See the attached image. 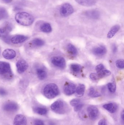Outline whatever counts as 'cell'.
<instances>
[{"mask_svg": "<svg viewBox=\"0 0 124 125\" xmlns=\"http://www.w3.org/2000/svg\"><path fill=\"white\" fill-rule=\"evenodd\" d=\"M112 50H113V51L114 53H116V52L117 51V48L116 45H113Z\"/></svg>", "mask_w": 124, "mask_h": 125, "instance_id": "40", "label": "cell"}, {"mask_svg": "<svg viewBox=\"0 0 124 125\" xmlns=\"http://www.w3.org/2000/svg\"><path fill=\"white\" fill-rule=\"evenodd\" d=\"M33 111L36 114L41 115H45L47 113V109L43 107H35L33 108Z\"/></svg>", "mask_w": 124, "mask_h": 125, "instance_id": "25", "label": "cell"}, {"mask_svg": "<svg viewBox=\"0 0 124 125\" xmlns=\"http://www.w3.org/2000/svg\"><path fill=\"white\" fill-rule=\"evenodd\" d=\"M108 90L110 92L114 93L116 90V85L115 82H110L107 84Z\"/></svg>", "mask_w": 124, "mask_h": 125, "instance_id": "29", "label": "cell"}, {"mask_svg": "<svg viewBox=\"0 0 124 125\" xmlns=\"http://www.w3.org/2000/svg\"><path fill=\"white\" fill-rule=\"evenodd\" d=\"M19 108L17 104L14 102L9 101L4 104L3 109L7 112H13L17 111Z\"/></svg>", "mask_w": 124, "mask_h": 125, "instance_id": "7", "label": "cell"}, {"mask_svg": "<svg viewBox=\"0 0 124 125\" xmlns=\"http://www.w3.org/2000/svg\"><path fill=\"white\" fill-rule=\"evenodd\" d=\"M28 37L22 35H17L14 36L11 38L10 42L13 44H20L25 42Z\"/></svg>", "mask_w": 124, "mask_h": 125, "instance_id": "13", "label": "cell"}, {"mask_svg": "<svg viewBox=\"0 0 124 125\" xmlns=\"http://www.w3.org/2000/svg\"><path fill=\"white\" fill-rule=\"evenodd\" d=\"M81 100L79 99H74L70 101V104L72 106L75 107L78 104H81Z\"/></svg>", "mask_w": 124, "mask_h": 125, "instance_id": "32", "label": "cell"}, {"mask_svg": "<svg viewBox=\"0 0 124 125\" xmlns=\"http://www.w3.org/2000/svg\"><path fill=\"white\" fill-rule=\"evenodd\" d=\"M51 62L54 66L61 69H64L66 66L65 60L61 56H54L51 59Z\"/></svg>", "mask_w": 124, "mask_h": 125, "instance_id": "6", "label": "cell"}, {"mask_svg": "<svg viewBox=\"0 0 124 125\" xmlns=\"http://www.w3.org/2000/svg\"><path fill=\"white\" fill-rule=\"evenodd\" d=\"M8 17V13L6 9L4 8H0V18L6 19Z\"/></svg>", "mask_w": 124, "mask_h": 125, "instance_id": "30", "label": "cell"}, {"mask_svg": "<svg viewBox=\"0 0 124 125\" xmlns=\"http://www.w3.org/2000/svg\"><path fill=\"white\" fill-rule=\"evenodd\" d=\"M33 125H44V123L41 120L36 119L34 120Z\"/></svg>", "mask_w": 124, "mask_h": 125, "instance_id": "34", "label": "cell"}, {"mask_svg": "<svg viewBox=\"0 0 124 125\" xmlns=\"http://www.w3.org/2000/svg\"><path fill=\"white\" fill-rule=\"evenodd\" d=\"M87 111L89 116L92 120H95L99 116V110L97 107L94 106H89Z\"/></svg>", "mask_w": 124, "mask_h": 125, "instance_id": "9", "label": "cell"}, {"mask_svg": "<svg viewBox=\"0 0 124 125\" xmlns=\"http://www.w3.org/2000/svg\"><path fill=\"white\" fill-rule=\"evenodd\" d=\"M84 14L88 18L93 20H98L100 17V12L96 9L87 10L84 12Z\"/></svg>", "mask_w": 124, "mask_h": 125, "instance_id": "10", "label": "cell"}, {"mask_svg": "<svg viewBox=\"0 0 124 125\" xmlns=\"http://www.w3.org/2000/svg\"><path fill=\"white\" fill-rule=\"evenodd\" d=\"M3 2L4 3H11L12 0H2Z\"/></svg>", "mask_w": 124, "mask_h": 125, "instance_id": "41", "label": "cell"}, {"mask_svg": "<svg viewBox=\"0 0 124 125\" xmlns=\"http://www.w3.org/2000/svg\"><path fill=\"white\" fill-rule=\"evenodd\" d=\"M59 12L62 17H66L72 14L74 12V9L70 4L65 3L60 6Z\"/></svg>", "mask_w": 124, "mask_h": 125, "instance_id": "5", "label": "cell"}, {"mask_svg": "<svg viewBox=\"0 0 124 125\" xmlns=\"http://www.w3.org/2000/svg\"><path fill=\"white\" fill-rule=\"evenodd\" d=\"M0 75L8 79L13 77L12 71L8 62L0 61Z\"/></svg>", "mask_w": 124, "mask_h": 125, "instance_id": "4", "label": "cell"}, {"mask_svg": "<svg viewBox=\"0 0 124 125\" xmlns=\"http://www.w3.org/2000/svg\"><path fill=\"white\" fill-rule=\"evenodd\" d=\"M12 30V27L9 23H6L4 27L0 28V37H4L8 35Z\"/></svg>", "mask_w": 124, "mask_h": 125, "instance_id": "16", "label": "cell"}, {"mask_svg": "<svg viewBox=\"0 0 124 125\" xmlns=\"http://www.w3.org/2000/svg\"><path fill=\"white\" fill-rule=\"evenodd\" d=\"M98 125H107V124L105 119H102L99 122Z\"/></svg>", "mask_w": 124, "mask_h": 125, "instance_id": "39", "label": "cell"}, {"mask_svg": "<svg viewBox=\"0 0 124 125\" xmlns=\"http://www.w3.org/2000/svg\"><path fill=\"white\" fill-rule=\"evenodd\" d=\"M7 92L6 90L3 88L0 87V95L1 96H4L7 95Z\"/></svg>", "mask_w": 124, "mask_h": 125, "instance_id": "37", "label": "cell"}, {"mask_svg": "<svg viewBox=\"0 0 124 125\" xmlns=\"http://www.w3.org/2000/svg\"><path fill=\"white\" fill-rule=\"evenodd\" d=\"M11 38V37H10V36L7 35L6 36L3 37V40L6 43H7V44H9L10 42H10Z\"/></svg>", "mask_w": 124, "mask_h": 125, "instance_id": "38", "label": "cell"}, {"mask_svg": "<svg viewBox=\"0 0 124 125\" xmlns=\"http://www.w3.org/2000/svg\"><path fill=\"white\" fill-rule=\"evenodd\" d=\"M90 77L91 80L93 81H97L98 80L96 73H91L90 75Z\"/></svg>", "mask_w": 124, "mask_h": 125, "instance_id": "36", "label": "cell"}, {"mask_svg": "<svg viewBox=\"0 0 124 125\" xmlns=\"http://www.w3.org/2000/svg\"><path fill=\"white\" fill-rule=\"evenodd\" d=\"M105 67L104 65L102 64H99L96 66L95 67V70L97 71V73H99L104 70Z\"/></svg>", "mask_w": 124, "mask_h": 125, "instance_id": "33", "label": "cell"}, {"mask_svg": "<svg viewBox=\"0 0 124 125\" xmlns=\"http://www.w3.org/2000/svg\"><path fill=\"white\" fill-rule=\"evenodd\" d=\"M120 29L119 25H116L112 27L109 31L107 35V37L108 39H111L114 36V35L119 31Z\"/></svg>", "mask_w": 124, "mask_h": 125, "instance_id": "20", "label": "cell"}, {"mask_svg": "<svg viewBox=\"0 0 124 125\" xmlns=\"http://www.w3.org/2000/svg\"><path fill=\"white\" fill-rule=\"evenodd\" d=\"M85 87L83 84H79L76 89V95L77 97H81L83 96L85 91Z\"/></svg>", "mask_w": 124, "mask_h": 125, "instance_id": "22", "label": "cell"}, {"mask_svg": "<svg viewBox=\"0 0 124 125\" xmlns=\"http://www.w3.org/2000/svg\"><path fill=\"white\" fill-rule=\"evenodd\" d=\"M116 65L119 69H123L124 68V60L123 59H119L116 62Z\"/></svg>", "mask_w": 124, "mask_h": 125, "instance_id": "31", "label": "cell"}, {"mask_svg": "<svg viewBox=\"0 0 124 125\" xmlns=\"http://www.w3.org/2000/svg\"><path fill=\"white\" fill-rule=\"evenodd\" d=\"M106 52L107 50L106 48L105 47L102 45L95 48L92 51V52L94 54L99 56L104 55L106 53Z\"/></svg>", "mask_w": 124, "mask_h": 125, "instance_id": "17", "label": "cell"}, {"mask_svg": "<svg viewBox=\"0 0 124 125\" xmlns=\"http://www.w3.org/2000/svg\"><path fill=\"white\" fill-rule=\"evenodd\" d=\"M36 72L37 76L40 80H44L47 77V73L43 68L41 67L36 68Z\"/></svg>", "mask_w": 124, "mask_h": 125, "instance_id": "15", "label": "cell"}, {"mask_svg": "<svg viewBox=\"0 0 124 125\" xmlns=\"http://www.w3.org/2000/svg\"><path fill=\"white\" fill-rule=\"evenodd\" d=\"M21 9V8L20 7H19L16 6L15 7L14 9V10L15 11H19Z\"/></svg>", "mask_w": 124, "mask_h": 125, "instance_id": "42", "label": "cell"}, {"mask_svg": "<svg viewBox=\"0 0 124 125\" xmlns=\"http://www.w3.org/2000/svg\"><path fill=\"white\" fill-rule=\"evenodd\" d=\"M71 70L75 73H80L82 69V67L78 64H73L71 65Z\"/></svg>", "mask_w": 124, "mask_h": 125, "instance_id": "26", "label": "cell"}, {"mask_svg": "<svg viewBox=\"0 0 124 125\" xmlns=\"http://www.w3.org/2000/svg\"><path fill=\"white\" fill-rule=\"evenodd\" d=\"M67 51L68 53L71 55L75 56L78 53L77 49L72 44H69L67 47Z\"/></svg>", "mask_w": 124, "mask_h": 125, "instance_id": "23", "label": "cell"}, {"mask_svg": "<svg viewBox=\"0 0 124 125\" xmlns=\"http://www.w3.org/2000/svg\"></svg>", "mask_w": 124, "mask_h": 125, "instance_id": "46", "label": "cell"}, {"mask_svg": "<svg viewBox=\"0 0 124 125\" xmlns=\"http://www.w3.org/2000/svg\"><path fill=\"white\" fill-rule=\"evenodd\" d=\"M51 109L57 114H63L68 111V107L65 102L58 100L54 102L51 106Z\"/></svg>", "mask_w": 124, "mask_h": 125, "instance_id": "3", "label": "cell"}, {"mask_svg": "<svg viewBox=\"0 0 124 125\" xmlns=\"http://www.w3.org/2000/svg\"><path fill=\"white\" fill-rule=\"evenodd\" d=\"M83 106V104L81 103L80 104L76 105V106L74 107V110L75 111L78 112L81 111L82 109V107Z\"/></svg>", "mask_w": 124, "mask_h": 125, "instance_id": "35", "label": "cell"}, {"mask_svg": "<svg viewBox=\"0 0 124 125\" xmlns=\"http://www.w3.org/2000/svg\"><path fill=\"white\" fill-rule=\"evenodd\" d=\"M26 117L22 115H17L15 117L13 125H27Z\"/></svg>", "mask_w": 124, "mask_h": 125, "instance_id": "14", "label": "cell"}, {"mask_svg": "<svg viewBox=\"0 0 124 125\" xmlns=\"http://www.w3.org/2000/svg\"><path fill=\"white\" fill-rule=\"evenodd\" d=\"M103 108L106 109L108 112L111 114H114L116 112L118 109V106L116 104L113 103L104 104Z\"/></svg>", "mask_w": 124, "mask_h": 125, "instance_id": "18", "label": "cell"}, {"mask_svg": "<svg viewBox=\"0 0 124 125\" xmlns=\"http://www.w3.org/2000/svg\"><path fill=\"white\" fill-rule=\"evenodd\" d=\"M80 116L81 117H84L85 116V114H83V113H81V114H80Z\"/></svg>", "mask_w": 124, "mask_h": 125, "instance_id": "44", "label": "cell"}, {"mask_svg": "<svg viewBox=\"0 0 124 125\" xmlns=\"http://www.w3.org/2000/svg\"></svg>", "mask_w": 124, "mask_h": 125, "instance_id": "45", "label": "cell"}, {"mask_svg": "<svg viewBox=\"0 0 124 125\" xmlns=\"http://www.w3.org/2000/svg\"><path fill=\"white\" fill-rule=\"evenodd\" d=\"M97 76L98 80L104 77L108 76L111 74V72L108 70H104L99 73H97Z\"/></svg>", "mask_w": 124, "mask_h": 125, "instance_id": "24", "label": "cell"}, {"mask_svg": "<svg viewBox=\"0 0 124 125\" xmlns=\"http://www.w3.org/2000/svg\"><path fill=\"white\" fill-rule=\"evenodd\" d=\"M16 55L17 53L16 52L12 49H6L2 53L3 57L7 60L13 59L16 57Z\"/></svg>", "mask_w": 124, "mask_h": 125, "instance_id": "12", "label": "cell"}, {"mask_svg": "<svg viewBox=\"0 0 124 125\" xmlns=\"http://www.w3.org/2000/svg\"><path fill=\"white\" fill-rule=\"evenodd\" d=\"M121 119H122V120L124 121V111H123L121 113Z\"/></svg>", "mask_w": 124, "mask_h": 125, "instance_id": "43", "label": "cell"}, {"mask_svg": "<svg viewBox=\"0 0 124 125\" xmlns=\"http://www.w3.org/2000/svg\"><path fill=\"white\" fill-rule=\"evenodd\" d=\"M88 95L92 98L97 97L101 95L99 93L96 91L93 87L90 88L88 92Z\"/></svg>", "mask_w": 124, "mask_h": 125, "instance_id": "27", "label": "cell"}, {"mask_svg": "<svg viewBox=\"0 0 124 125\" xmlns=\"http://www.w3.org/2000/svg\"><path fill=\"white\" fill-rule=\"evenodd\" d=\"M59 90L57 84L50 83L47 84L43 89L44 96L48 99H52L59 95Z\"/></svg>", "mask_w": 124, "mask_h": 125, "instance_id": "2", "label": "cell"}, {"mask_svg": "<svg viewBox=\"0 0 124 125\" xmlns=\"http://www.w3.org/2000/svg\"><path fill=\"white\" fill-rule=\"evenodd\" d=\"M44 42L41 39L36 38L33 40L32 43L33 45L36 47H41L44 44Z\"/></svg>", "mask_w": 124, "mask_h": 125, "instance_id": "28", "label": "cell"}, {"mask_svg": "<svg viewBox=\"0 0 124 125\" xmlns=\"http://www.w3.org/2000/svg\"><path fill=\"white\" fill-rule=\"evenodd\" d=\"M80 5L84 6L90 7L95 5L96 3V0H75Z\"/></svg>", "mask_w": 124, "mask_h": 125, "instance_id": "19", "label": "cell"}, {"mask_svg": "<svg viewBox=\"0 0 124 125\" xmlns=\"http://www.w3.org/2000/svg\"><path fill=\"white\" fill-rule=\"evenodd\" d=\"M40 29L41 31L46 33H50L52 31L51 25L48 22L42 23L40 26Z\"/></svg>", "mask_w": 124, "mask_h": 125, "instance_id": "21", "label": "cell"}, {"mask_svg": "<svg viewBox=\"0 0 124 125\" xmlns=\"http://www.w3.org/2000/svg\"><path fill=\"white\" fill-rule=\"evenodd\" d=\"M76 86L73 83L66 82L63 87L64 93L67 95H71L75 92Z\"/></svg>", "mask_w": 124, "mask_h": 125, "instance_id": "8", "label": "cell"}, {"mask_svg": "<svg viewBox=\"0 0 124 125\" xmlns=\"http://www.w3.org/2000/svg\"><path fill=\"white\" fill-rule=\"evenodd\" d=\"M15 20L17 23L24 26L31 25L34 21L33 15L25 12L17 13L15 16Z\"/></svg>", "mask_w": 124, "mask_h": 125, "instance_id": "1", "label": "cell"}, {"mask_svg": "<svg viewBox=\"0 0 124 125\" xmlns=\"http://www.w3.org/2000/svg\"><path fill=\"white\" fill-rule=\"evenodd\" d=\"M17 71L19 73H22L27 70L28 67V64L24 59H20L16 64Z\"/></svg>", "mask_w": 124, "mask_h": 125, "instance_id": "11", "label": "cell"}]
</instances>
